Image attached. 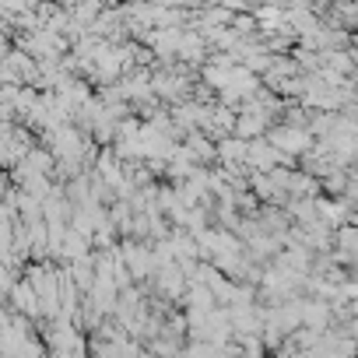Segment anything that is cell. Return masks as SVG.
Returning a JSON list of instances; mask_svg holds the SVG:
<instances>
[{"label":"cell","mask_w":358,"mask_h":358,"mask_svg":"<svg viewBox=\"0 0 358 358\" xmlns=\"http://www.w3.org/2000/svg\"><path fill=\"white\" fill-rule=\"evenodd\" d=\"M123 250H127L123 257H127V271H130V278H134V281H148V278L158 271V267H155V250H151V246L127 243Z\"/></svg>","instance_id":"cell-1"},{"label":"cell","mask_w":358,"mask_h":358,"mask_svg":"<svg viewBox=\"0 0 358 358\" xmlns=\"http://www.w3.org/2000/svg\"><path fill=\"white\" fill-rule=\"evenodd\" d=\"M11 309L25 313L29 320H36V316L43 313V306H39V295H36V288H32V281H29V278H25V281H18V285L11 288Z\"/></svg>","instance_id":"cell-2"}]
</instances>
